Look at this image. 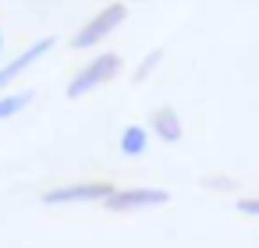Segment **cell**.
<instances>
[{
    "instance_id": "cell-1",
    "label": "cell",
    "mask_w": 259,
    "mask_h": 248,
    "mask_svg": "<svg viewBox=\"0 0 259 248\" xmlns=\"http://www.w3.org/2000/svg\"><path fill=\"white\" fill-rule=\"evenodd\" d=\"M117 75H121V54H100V57H93V61H89L71 82H68V100L89 96L93 89L114 82Z\"/></svg>"
},
{
    "instance_id": "cell-2",
    "label": "cell",
    "mask_w": 259,
    "mask_h": 248,
    "mask_svg": "<svg viewBox=\"0 0 259 248\" xmlns=\"http://www.w3.org/2000/svg\"><path fill=\"white\" fill-rule=\"evenodd\" d=\"M124 18H128V4H107L100 15H93V18L71 36V46H75V50H93V46L103 43L117 25H124Z\"/></svg>"
},
{
    "instance_id": "cell-3",
    "label": "cell",
    "mask_w": 259,
    "mask_h": 248,
    "mask_svg": "<svg viewBox=\"0 0 259 248\" xmlns=\"http://www.w3.org/2000/svg\"><path fill=\"white\" fill-rule=\"evenodd\" d=\"M167 202H170L167 188H117L103 206L110 213H139V209H156Z\"/></svg>"
},
{
    "instance_id": "cell-4",
    "label": "cell",
    "mask_w": 259,
    "mask_h": 248,
    "mask_svg": "<svg viewBox=\"0 0 259 248\" xmlns=\"http://www.w3.org/2000/svg\"><path fill=\"white\" fill-rule=\"evenodd\" d=\"M117 188L110 181H82V184H64V188H50L43 195L47 206H68V202H107Z\"/></svg>"
},
{
    "instance_id": "cell-5",
    "label": "cell",
    "mask_w": 259,
    "mask_h": 248,
    "mask_svg": "<svg viewBox=\"0 0 259 248\" xmlns=\"http://www.w3.org/2000/svg\"><path fill=\"white\" fill-rule=\"evenodd\" d=\"M54 43H57L54 36H43V39H36L29 50H22L18 57H11L4 68H0V92H4L11 82H18L32 64H39V61H43V54H50V50H54Z\"/></svg>"
},
{
    "instance_id": "cell-6",
    "label": "cell",
    "mask_w": 259,
    "mask_h": 248,
    "mask_svg": "<svg viewBox=\"0 0 259 248\" xmlns=\"http://www.w3.org/2000/svg\"><path fill=\"white\" fill-rule=\"evenodd\" d=\"M149 128H153V135H156V138H163V142H181V135H185L181 117H178V110H174V107H160V110H153Z\"/></svg>"
},
{
    "instance_id": "cell-7",
    "label": "cell",
    "mask_w": 259,
    "mask_h": 248,
    "mask_svg": "<svg viewBox=\"0 0 259 248\" xmlns=\"http://www.w3.org/2000/svg\"><path fill=\"white\" fill-rule=\"evenodd\" d=\"M146 145H149V135H146V128H139V124H128V128L121 131V153H124V156H142V153H146Z\"/></svg>"
},
{
    "instance_id": "cell-8",
    "label": "cell",
    "mask_w": 259,
    "mask_h": 248,
    "mask_svg": "<svg viewBox=\"0 0 259 248\" xmlns=\"http://www.w3.org/2000/svg\"><path fill=\"white\" fill-rule=\"evenodd\" d=\"M29 103H32V92H29V89L0 96V121H11V117H15V114H22Z\"/></svg>"
},
{
    "instance_id": "cell-9",
    "label": "cell",
    "mask_w": 259,
    "mask_h": 248,
    "mask_svg": "<svg viewBox=\"0 0 259 248\" xmlns=\"http://www.w3.org/2000/svg\"><path fill=\"white\" fill-rule=\"evenodd\" d=\"M160 61H163V54H160V50H153V54H146V57H142V64L135 68V82H146V75H149V71H153V68H156Z\"/></svg>"
},
{
    "instance_id": "cell-10",
    "label": "cell",
    "mask_w": 259,
    "mask_h": 248,
    "mask_svg": "<svg viewBox=\"0 0 259 248\" xmlns=\"http://www.w3.org/2000/svg\"><path fill=\"white\" fill-rule=\"evenodd\" d=\"M234 206H238V213H245V216H259V195H241Z\"/></svg>"
},
{
    "instance_id": "cell-11",
    "label": "cell",
    "mask_w": 259,
    "mask_h": 248,
    "mask_svg": "<svg viewBox=\"0 0 259 248\" xmlns=\"http://www.w3.org/2000/svg\"><path fill=\"white\" fill-rule=\"evenodd\" d=\"M206 184H213V188H231V181H224V177H213V181H206Z\"/></svg>"
},
{
    "instance_id": "cell-12",
    "label": "cell",
    "mask_w": 259,
    "mask_h": 248,
    "mask_svg": "<svg viewBox=\"0 0 259 248\" xmlns=\"http://www.w3.org/2000/svg\"><path fill=\"white\" fill-rule=\"evenodd\" d=\"M0 50H4V32H0Z\"/></svg>"
}]
</instances>
